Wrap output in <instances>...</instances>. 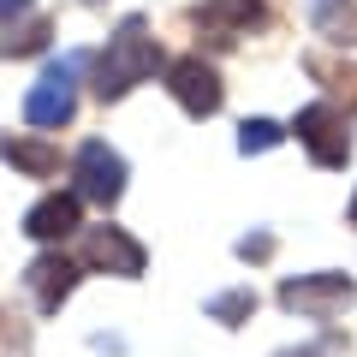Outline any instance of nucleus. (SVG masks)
I'll return each instance as SVG.
<instances>
[{
    "label": "nucleus",
    "instance_id": "14",
    "mask_svg": "<svg viewBox=\"0 0 357 357\" xmlns=\"http://www.w3.org/2000/svg\"><path fill=\"white\" fill-rule=\"evenodd\" d=\"M42 42H48V18H30L24 30H13V36L0 42V54H36Z\"/></svg>",
    "mask_w": 357,
    "mask_h": 357
},
{
    "label": "nucleus",
    "instance_id": "4",
    "mask_svg": "<svg viewBox=\"0 0 357 357\" xmlns=\"http://www.w3.org/2000/svg\"><path fill=\"white\" fill-rule=\"evenodd\" d=\"M72 114H77V60H60V66H48V72L30 84L24 119L42 126V131H54V126H66Z\"/></svg>",
    "mask_w": 357,
    "mask_h": 357
},
{
    "label": "nucleus",
    "instance_id": "15",
    "mask_svg": "<svg viewBox=\"0 0 357 357\" xmlns=\"http://www.w3.org/2000/svg\"><path fill=\"white\" fill-rule=\"evenodd\" d=\"M268 250H274V238H268V232H256V238H238V256H244V262H262Z\"/></svg>",
    "mask_w": 357,
    "mask_h": 357
},
{
    "label": "nucleus",
    "instance_id": "3",
    "mask_svg": "<svg viewBox=\"0 0 357 357\" xmlns=\"http://www.w3.org/2000/svg\"><path fill=\"white\" fill-rule=\"evenodd\" d=\"M72 173H77V191H72L77 203L114 208L119 197H126V155H119V149H107L102 137H96V143H84V149H77Z\"/></svg>",
    "mask_w": 357,
    "mask_h": 357
},
{
    "label": "nucleus",
    "instance_id": "7",
    "mask_svg": "<svg viewBox=\"0 0 357 357\" xmlns=\"http://www.w3.org/2000/svg\"><path fill=\"white\" fill-rule=\"evenodd\" d=\"M191 18H197V30H203L215 48H232V42L250 36V30H268V6L262 0H203Z\"/></svg>",
    "mask_w": 357,
    "mask_h": 357
},
{
    "label": "nucleus",
    "instance_id": "1",
    "mask_svg": "<svg viewBox=\"0 0 357 357\" xmlns=\"http://www.w3.org/2000/svg\"><path fill=\"white\" fill-rule=\"evenodd\" d=\"M155 66H161V42L149 36L143 18H126V24L107 36L102 60H96V96H102V102H119L126 89H137L143 77H155Z\"/></svg>",
    "mask_w": 357,
    "mask_h": 357
},
{
    "label": "nucleus",
    "instance_id": "17",
    "mask_svg": "<svg viewBox=\"0 0 357 357\" xmlns=\"http://www.w3.org/2000/svg\"><path fill=\"white\" fill-rule=\"evenodd\" d=\"M351 227H357V197H351Z\"/></svg>",
    "mask_w": 357,
    "mask_h": 357
},
{
    "label": "nucleus",
    "instance_id": "6",
    "mask_svg": "<svg viewBox=\"0 0 357 357\" xmlns=\"http://www.w3.org/2000/svg\"><path fill=\"white\" fill-rule=\"evenodd\" d=\"M77 262L84 268H102V274H119V280H137L143 274V244L119 227H84V244H77Z\"/></svg>",
    "mask_w": 357,
    "mask_h": 357
},
{
    "label": "nucleus",
    "instance_id": "10",
    "mask_svg": "<svg viewBox=\"0 0 357 357\" xmlns=\"http://www.w3.org/2000/svg\"><path fill=\"white\" fill-rule=\"evenodd\" d=\"M77 215H84V203H77L72 191H54V197H42V203L24 215V232L42 238V244H60V238L77 232Z\"/></svg>",
    "mask_w": 357,
    "mask_h": 357
},
{
    "label": "nucleus",
    "instance_id": "5",
    "mask_svg": "<svg viewBox=\"0 0 357 357\" xmlns=\"http://www.w3.org/2000/svg\"><path fill=\"white\" fill-rule=\"evenodd\" d=\"M167 89H173V102L185 107L191 119H208V114H220V72L203 60V54H185V60H173L167 66Z\"/></svg>",
    "mask_w": 357,
    "mask_h": 357
},
{
    "label": "nucleus",
    "instance_id": "12",
    "mask_svg": "<svg viewBox=\"0 0 357 357\" xmlns=\"http://www.w3.org/2000/svg\"><path fill=\"white\" fill-rule=\"evenodd\" d=\"M250 310H256V292H250V286H238V292H220V298H208V316H215V321H227V328H238V321L250 316Z\"/></svg>",
    "mask_w": 357,
    "mask_h": 357
},
{
    "label": "nucleus",
    "instance_id": "16",
    "mask_svg": "<svg viewBox=\"0 0 357 357\" xmlns=\"http://www.w3.org/2000/svg\"><path fill=\"white\" fill-rule=\"evenodd\" d=\"M13 13H30V0H0V24H6Z\"/></svg>",
    "mask_w": 357,
    "mask_h": 357
},
{
    "label": "nucleus",
    "instance_id": "18",
    "mask_svg": "<svg viewBox=\"0 0 357 357\" xmlns=\"http://www.w3.org/2000/svg\"><path fill=\"white\" fill-rule=\"evenodd\" d=\"M316 6H328V0H316Z\"/></svg>",
    "mask_w": 357,
    "mask_h": 357
},
{
    "label": "nucleus",
    "instance_id": "8",
    "mask_svg": "<svg viewBox=\"0 0 357 357\" xmlns=\"http://www.w3.org/2000/svg\"><path fill=\"white\" fill-rule=\"evenodd\" d=\"M292 131H298V143L310 149V161H316V167H345V155H351V131H345V119L333 114L328 102L304 107Z\"/></svg>",
    "mask_w": 357,
    "mask_h": 357
},
{
    "label": "nucleus",
    "instance_id": "11",
    "mask_svg": "<svg viewBox=\"0 0 357 357\" xmlns=\"http://www.w3.org/2000/svg\"><path fill=\"white\" fill-rule=\"evenodd\" d=\"M0 161H13L18 173H30V178L60 173V155H54L48 143H30V137H0Z\"/></svg>",
    "mask_w": 357,
    "mask_h": 357
},
{
    "label": "nucleus",
    "instance_id": "2",
    "mask_svg": "<svg viewBox=\"0 0 357 357\" xmlns=\"http://www.w3.org/2000/svg\"><path fill=\"white\" fill-rule=\"evenodd\" d=\"M351 298H357L351 274H333V268L280 280V304L292 310V316H310V321H328V316H340V310H351Z\"/></svg>",
    "mask_w": 357,
    "mask_h": 357
},
{
    "label": "nucleus",
    "instance_id": "9",
    "mask_svg": "<svg viewBox=\"0 0 357 357\" xmlns=\"http://www.w3.org/2000/svg\"><path fill=\"white\" fill-rule=\"evenodd\" d=\"M24 286H30V298H36L42 316H54V310L77 292V262L60 256V250H48V256H36V262L24 268Z\"/></svg>",
    "mask_w": 357,
    "mask_h": 357
},
{
    "label": "nucleus",
    "instance_id": "13",
    "mask_svg": "<svg viewBox=\"0 0 357 357\" xmlns=\"http://www.w3.org/2000/svg\"><path fill=\"white\" fill-rule=\"evenodd\" d=\"M280 137H286V131L274 126V119H244V126H238V149H244V155H262V149H274Z\"/></svg>",
    "mask_w": 357,
    "mask_h": 357
}]
</instances>
